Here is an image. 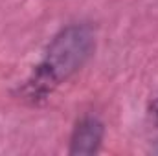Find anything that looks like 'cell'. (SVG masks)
<instances>
[{"label":"cell","mask_w":158,"mask_h":156,"mask_svg":"<svg viewBox=\"0 0 158 156\" xmlns=\"http://www.w3.org/2000/svg\"><path fill=\"white\" fill-rule=\"evenodd\" d=\"M96 50V31L86 22H74L61 28L30 76L19 86V97L30 105L46 101L55 90L77 74Z\"/></svg>","instance_id":"cell-1"},{"label":"cell","mask_w":158,"mask_h":156,"mask_svg":"<svg viewBox=\"0 0 158 156\" xmlns=\"http://www.w3.org/2000/svg\"><path fill=\"white\" fill-rule=\"evenodd\" d=\"M105 140V123L94 114L79 117L72 129L68 142V154L90 156L99 153Z\"/></svg>","instance_id":"cell-2"},{"label":"cell","mask_w":158,"mask_h":156,"mask_svg":"<svg viewBox=\"0 0 158 156\" xmlns=\"http://www.w3.org/2000/svg\"><path fill=\"white\" fill-rule=\"evenodd\" d=\"M149 117H151V121L158 127V92L153 96V99L149 103Z\"/></svg>","instance_id":"cell-3"}]
</instances>
